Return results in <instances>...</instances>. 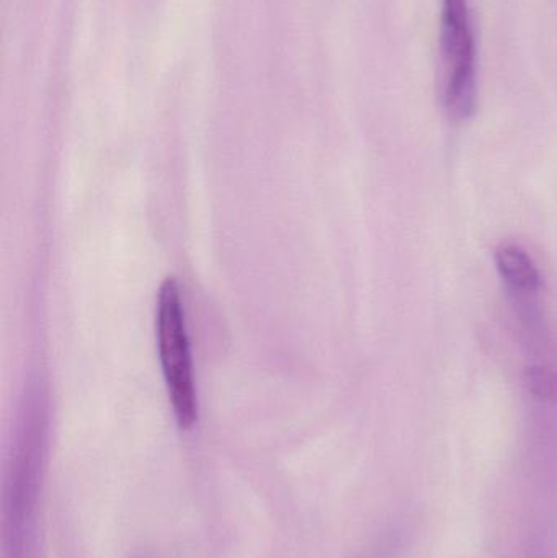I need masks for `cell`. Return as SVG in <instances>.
<instances>
[{
	"mask_svg": "<svg viewBox=\"0 0 557 558\" xmlns=\"http://www.w3.org/2000/svg\"><path fill=\"white\" fill-rule=\"evenodd\" d=\"M156 337L164 380L177 423L180 428L190 429L198 420V397L182 298L173 278H167L160 284Z\"/></svg>",
	"mask_w": 557,
	"mask_h": 558,
	"instance_id": "cell-2",
	"label": "cell"
},
{
	"mask_svg": "<svg viewBox=\"0 0 557 558\" xmlns=\"http://www.w3.org/2000/svg\"><path fill=\"white\" fill-rule=\"evenodd\" d=\"M526 389L543 402H557V374L546 366H532L525 371Z\"/></svg>",
	"mask_w": 557,
	"mask_h": 558,
	"instance_id": "cell-4",
	"label": "cell"
},
{
	"mask_svg": "<svg viewBox=\"0 0 557 558\" xmlns=\"http://www.w3.org/2000/svg\"><path fill=\"white\" fill-rule=\"evenodd\" d=\"M497 270L513 289L535 292L542 286L538 268L520 245H500L496 252Z\"/></svg>",
	"mask_w": 557,
	"mask_h": 558,
	"instance_id": "cell-3",
	"label": "cell"
},
{
	"mask_svg": "<svg viewBox=\"0 0 557 558\" xmlns=\"http://www.w3.org/2000/svg\"><path fill=\"white\" fill-rule=\"evenodd\" d=\"M440 94L448 117L476 113L477 41L470 0H440Z\"/></svg>",
	"mask_w": 557,
	"mask_h": 558,
	"instance_id": "cell-1",
	"label": "cell"
}]
</instances>
